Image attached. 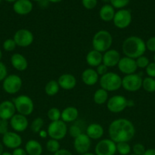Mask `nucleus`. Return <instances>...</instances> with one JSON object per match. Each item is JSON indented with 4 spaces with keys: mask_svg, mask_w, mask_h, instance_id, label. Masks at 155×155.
Returning a JSON list of instances; mask_svg holds the SVG:
<instances>
[{
    "mask_svg": "<svg viewBox=\"0 0 155 155\" xmlns=\"http://www.w3.org/2000/svg\"><path fill=\"white\" fill-rule=\"evenodd\" d=\"M17 45L13 39H7L3 42L2 48L6 51H13L16 48Z\"/></svg>",
    "mask_w": 155,
    "mask_h": 155,
    "instance_id": "obj_37",
    "label": "nucleus"
},
{
    "mask_svg": "<svg viewBox=\"0 0 155 155\" xmlns=\"http://www.w3.org/2000/svg\"><path fill=\"white\" fill-rule=\"evenodd\" d=\"M39 134V136L40 138H42V139H46V138L48 136V133H47V131H46V130H40V133H38Z\"/></svg>",
    "mask_w": 155,
    "mask_h": 155,
    "instance_id": "obj_49",
    "label": "nucleus"
},
{
    "mask_svg": "<svg viewBox=\"0 0 155 155\" xmlns=\"http://www.w3.org/2000/svg\"><path fill=\"white\" fill-rule=\"evenodd\" d=\"M129 155H135V154H129Z\"/></svg>",
    "mask_w": 155,
    "mask_h": 155,
    "instance_id": "obj_60",
    "label": "nucleus"
},
{
    "mask_svg": "<svg viewBox=\"0 0 155 155\" xmlns=\"http://www.w3.org/2000/svg\"><path fill=\"white\" fill-rule=\"evenodd\" d=\"M133 154L135 155H143L146 151L144 145L141 143H136L132 146V148Z\"/></svg>",
    "mask_w": 155,
    "mask_h": 155,
    "instance_id": "obj_39",
    "label": "nucleus"
},
{
    "mask_svg": "<svg viewBox=\"0 0 155 155\" xmlns=\"http://www.w3.org/2000/svg\"><path fill=\"white\" fill-rule=\"evenodd\" d=\"M134 105L133 100H128V107H132Z\"/></svg>",
    "mask_w": 155,
    "mask_h": 155,
    "instance_id": "obj_51",
    "label": "nucleus"
},
{
    "mask_svg": "<svg viewBox=\"0 0 155 155\" xmlns=\"http://www.w3.org/2000/svg\"><path fill=\"white\" fill-rule=\"evenodd\" d=\"M96 71H97L99 77H100H100H102V76L105 75V74H107V73L109 72V71H108V68L106 66V65L103 64V63L96 68Z\"/></svg>",
    "mask_w": 155,
    "mask_h": 155,
    "instance_id": "obj_45",
    "label": "nucleus"
},
{
    "mask_svg": "<svg viewBox=\"0 0 155 155\" xmlns=\"http://www.w3.org/2000/svg\"><path fill=\"white\" fill-rule=\"evenodd\" d=\"M61 114H62V111L56 107H51L47 111V117L51 122L61 120Z\"/></svg>",
    "mask_w": 155,
    "mask_h": 155,
    "instance_id": "obj_33",
    "label": "nucleus"
},
{
    "mask_svg": "<svg viewBox=\"0 0 155 155\" xmlns=\"http://www.w3.org/2000/svg\"><path fill=\"white\" fill-rule=\"evenodd\" d=\"M32 1H34V2H40L41 0H32Z\"/></svg>",
    "mask_w": 155,
    "mask_h": 155,
    "instance_id": "obj_57",
    "label": "nucleus"
},
{
    "mask_svg": "<svg viewBox=\"0 0 155 155\" xmlns=\"http://www.w3.org/2000/svg\"><path fill=\"white\" fill-rule=\"evenodd\" d=\"M3 152H4V145L2 142H0V155L2 154Z\"/></svg>",
    "mask_w": 155,
    "mask_h": 155,
    "instance_id": "obj_50",
    "label": "nucleus"
},
{
    "mask_svg": "<svg viewBox=\"0 0 155 155\" xmlns=\"http://www.w3.org/2000/svg\"><path fill=\"white\" fill-rule=\"evenodd\" d=\"M146 74L147 77L155 78V63L154 62H150L148 66L145 68Z\"/></svg>",
    "mask_w": 155,
    "mask_h": 155,
    "instance_id": "obj_42",
    "label": "nucleus"
},
{
    "mask_svg": "<svg viewBox=\"0 0 155 155\" xmlns=\"http://www.w3.org/2000/svg\"><path fill=\"white\" fill-rule=\"evenodd\" d=\"M82 5L88 10H92L97 6V0H81Z\"/></svg>",
    "mask_w": 155,
    "mask_h": 155,
    "instance_id": "obj_40",
    "label": "nucleus"
},
{
    "mask_svg": "<svg viewBox=\"0 0 155 155\" xmlns=\"http://www.w3.org/2000/svg\"><path fill=\"white\" fill-rule=\"evenodd\" d=\"M8 76V69L3 62L0 61V82H2Z\"/></svg>",
    "mask_w": 155,
    "mask_h": 155,
    "instance_id": "obj_43",
    "label": "nucleus"
},
{
    "mask_svg": "<svg viewBox=\"0 0 155 155\" xmlns=\"http://www.w3.org/2000/svg\"><path fill=\"white\" fill-rule=\"evenodd\" d=\"M46 1L50 3H59L60 2H62V0H46Z\"/></svg>",
    "mask_w": 155,
    "mask_h": 155,
    "instance_id": "obj_52",
    "label": "nucleus"
},
{
    "mask_svg": "<svg viewBox=\"0 0 155 155\" xmlns=\"http://www.w3.org/2000/svg\"><path fill=\"white\" fill-rule=\"evenodd\" d=\"M11 64L18 71H24L28 68V61L23 54L15 53L11 56Z\"/></svg>",
    "mask_w": 155,
    "mask_h": 155,
    "instance_id": "obj_21",
    "label": "nucleus"
},
{
    "mask_svg": "<svg viewBox=\"0 0 155 155\" xmlns=\"http://www.w3.org/2000/svg\"><path fill=\"white\" fill-rule=\"evenodd\" d=\"M22 79L17 74L8 75L2 81V89L9 95L17 94L22 88Z\"/></svg>",
    "mask_w": 155,
    "mask_h": 155,
    "instance_id": "obj_7",
    "label": "nucleus"
},
{
    "mask_svg": "<svg viewBox=\"0 0 155 155\" xmlns=\"http://www.w3.org/2000/svg\"><path fill=\"white\" fill-rule=\"evenodd\" d=\"M112 36L109 31L100 30L94 35L92 39L93 49L101 53L110 49L112 45Z\"/></svg>",
    "mask_w": 155,
    "mask_h": 155,
    "instance_id": "obj_3",
    "label": "nucleus"
},
{
    "mask_svg": "<svg viewBox=\"0 0 155 155\" xmlns=\"http://www.w3.org/2000/svg\"><path fill=\"white\" fill-rule=\"evenodd\" d=\"M106 107L111 113H121L128 107V99L123 95H114L109 98L106 102Z\"/></svg>",
    "mask_w": 155,
    "mask_h": 155,
    "instance_id": "obj_11",
    "label": "nucleus"
},
{
    "mask_svg": "<svg viewBox=\"0 0 155 155\" xmlns=\"http://www.w3.org/2000/svg\"><path fill=\"white\" fill-rule=\"evenodd\" d=\"M9 125L16 133H23L28 128L29 123L27 117L15 114L9 120Z\"/></svg>",
    "mask_w": 155,
    "mask_h": 155,
    "instance_id": "obj_16",
    "label": "nucleus"
},
{
    "mask_svg": "<svg viewBox=\"0 0 155 155\" xmlns=\"http://www.w3.org/2000/svg\"><path fill=\"white\" fill-rule=\"evenodd\" d=\"M135 61H136V64L138 68H141V69H145L148 64H150V61L147 57H146L145 55H141L140 57H138V58L135 59Z\"/></svg>",
    "mask_w": 155,
    "mask_h": 155,
    "instance_id": "obj_35",
    "label": "nucleus"
},
{
    "mask_svg": "<svg viewBox=\"0 0 155 155\" xmlns=\"http://www.w3.org/2000/svg\"><path fill=\"white\" fill-rule=\"evenodd\" d=\"M59 85L58 83L57 80H50L45 85L44 87V92L49 96H54L57 95L58 92H59Z\"/></svg>",
    "mask_w": 155,
    "mask_h": 155,
    "instance_id": "obj_29",
    "label": "nucleus"
},
{
    "mask_svg": "<svg viewBox=\"0 0 155 155\" xmlns=\"http://www.w3.org/2000/svg\"><path fill=\"white\" fill-rule=\"evenodd\" d=\"M132 151V147L129 142H119L116 143V152L120 155H129Z\"/></svg>",
    "mask_w": 155,
    "mask_h": 155,
    "instance_id": "obj_31",
    "label": "nucleus"
},
{
    "mask_svg": "<svg viewBox=\"0 0 155 155\" xmlns=\"http://www.w3.org/2000/svg\"><path fill=\"white\" fill-rule=\"evenodd\" d=\"M153 62H154V63H155V53H154V54H153Z\"/></svg>",
    "mask_w": 155,
    "mask_h": 155,
    "instance_id": "obj_58",
    "label": "nucleus"
},
{
    "mask_svg": "<svg viewBox=\"0 0 155 155\" xmlns=\"http://www.w3.org/2000/svg\"><path fill=\"white\" fill-rule=\"evenodd\" d=\"M86 62L91 68H97L103 63V53L93 49L86 55Z\"/></svg>",
    "mask_w": 155,
    "mask_h": 155,
    "instance_id": "obj_25",
    "label": "nucleus"
},
{
    "mask_svg": "<svg viewBox=\"0 0 155 155\" xmlns=\"http://www.w3.org/2000/svg\"><path fill=\"white\" fill-rule=\"evenodd\" d=\"M142 88L149 93L155 92V78L147 77L143 79Z\"/></svg>",
    "mask_w": 155,
    "mask_h": 155,
    "instance_id": "obj_30",
    "label": "nucleus"
},
{
    "mask_svg": "<svg viewBox=\"0 0 155 155\" xmlns=\"http://www.w3.org/2000/svg\"><path fill=\"white\" fill-rule=\"evenodd\" d=\"M2 50L0 49V61H1V60H2Z\"/></svg>",
    "mask_w": 155,
    "mask_h": 155,
    "instance_id": "obj_56",
    "label": "nucleus"
},
{
    "mask_svg": "<svg viewBox=\"0 0 155 155\" xmlns=\"http://www.w3.org/2000/svg\"><path fill=\"white\" fill-rule=\"evenodd\" d=\"M46 148L49 152L55 154L56 151L60 149V143L58 140L50 139L46 143Z\"/></svg>",
    "mask_w": 155,
    "mask_h": 155,
    "instance_id": "obj_34",
    "label": "nucleus"
},
{
    "mask_svg": "<svg viewBox=\"0 0 155 155\" xmlns=\"http://www.w3.org/2000/svg\"><path fill=\"white\" fill-rule=\"evenodd\" d=\"M108 99H109V93L102 88L97 89L93 95L94 102L98 105L106 104Z\"/></svg>",
    "mask_w": 155,
    "mask_h": 155,
    "instance_id": "obj_28",
    "label": "nucleus"
},
{
    "mask_svg": "<svg viewBox=\"0 0 155 155\" xmlns=\"http://www.w3.org/2000/svg\"><path fill=\"white\" fill-rule=\"evenodd\" d=\"M115 14V8L110 4L103 5L99 11V17L102 21L105 22L112 21L113 20Z\"/></svg>",
    "mask_w": 155,
    "mask_h": 155,
    "instance_id": "obj_26",
    "label": "nucleus"
},
{
    "mask_svg": "<svg viewBox=\"0 0 155 155\" xmlns=\"http://www.w3.org/2000/svg\"><path fill=\"white\" fill-rule=\"evenodd\" d=\"M27 155H41L43 154V146L38 141L30 139L27 141L24 147Z\"/></svg>",
    "mask_w": 155,
    "mask_h": 155,
    "instance_id": "obj_27",
    "label": "nucleus"
},
{
    "mask_svg": "<svg viewBox=\"0 0 155 155\" xmlns=\"http://www.w3.org/2000/svg\"><path fill=\"white\" fill-rule=\"evenodd\" d=\"M2 155H12V153L10 152H7V151H5V152L2 153Z\"/></svg>",
    "mask_w": 155,
    "mask_h": 155,
    "instance_id": "obj_54",
    "label": "nucleus"
},
{
    "mask_svg": "<svg viewBox=\"0 0 155 155\" xmlns=\"http://www.w3.org/2000/svg\"><path fill=\"white\" fill-rule=\"evenodd\" d=\"M121 59V54L115 49H109L103 54V64L108 68L117 66Z\"/></svg>",
    "mask_w": 155,
    "mask_h": 155,
    "instance_id": "obj_17",
    "label": "nucleus"
},
{
    "mask_svg": "<svg viewBox=\"0 0 155 155\" xmlns=\"http://www.w3.org/2000/svg\"><path fill=\"white\" fill-rule=\"evenodd\" d=\"M86 134L92 140H98L103 137L104 130L100 124L94 123L88 126L86 129Z\"/></svg>",
    "mask_w": 155,
    "mask_h": 155,
    "instance_id": "obj_23",
    "label": "nucleus"
},
{
    "mask_svg": "<svg viewBox=\"0 0 155 155\" xmlns=\"http://www.w3.org/2000/svg\"><path fill=\"white\" fill-rule=\"evenodd\" d=\"M16 114L13 101L5 100L0 103V118L4 120H10L11 118Z\"/></svg>",
    "mask_w": 155,
    "mask_h": 155,
    "instance_id": "obj_18",
    "label": "nucleus"
},
{
    "mask_svg": "<svg viewBox=\"0 0 155 155\" xmlns=\"http://www.w3.org/2000/svg\"><path fill=\"white\" fill-rule=\"evenodd\" d=\"M94 151L96 155H115L116 153V143L110 139H101L96 145Z\"/></svg>",
    "mask_w": 155,
    "mask_h": 155,
    "instance_id": "obj_12",
    "label": "nucleus"
},
{
    "mask_svg": "<svg viewBox=\"0 0 155 155\" xmlns=\"http://www.w3.org/2000/svg\"><path fill=\"white\" fill-rule=\"evenodd\" d=\"M17 46L26 48L31 45L34 40L33 33L27 29H19L15 33L13 36Z\"/></svg>",
    "mask_w": 155,
    "mask_h": 155,
    "instance_id": "obj_10",
    "label": "nucleus"
},
{
    "mask_svg": "<svg viewBox=\"0 0 155 155\" xmlns=\"http://www.w3.org/2000/svg\"><path fill=\"white\" fill-rule=\"evenodd\" d=\"M81 80L86 86H93L99 81L100 77L96 70L89 68L85 69L81 74Z\"/></svg>",
    "mask_w": 155,
    "mask_h": 155,
    "instance_id": "obj_22",
    "label": "nucleus"
},
{
    "mask_svg": "<svg viewBox=\"0 0 155 155\" xmlns=\"http://www.w3.org/2000/svg\"><path fill=\"white\" fill-rule=\"evenodd\" d=\"M100 88L106 92H115L122 87V77L114 72H108L100 77Z\"/></svg>",
    "mask_w": 155,
    "mask_h": 155,
    "instance_id": "obj_4",
    "label": "nucleus"
},
{
    "mask_svg": "<svg viewBox=\"0 0 155 155\" xmlns=\"http://www.w3.org/2000/svg\"><path fill=\"white\" fill-rule=\"evenodd\" d=\"M53 155H72L71 151L68 149H65V148H60L58 151H56Z\"/></svg>",
    "mask_w": 155,
    "mask_h": 155,
    "instance_id": "obj_47",
    "label": "nucleus"
},
{
    "mask_svg": "<svg viewBox=\"0 0 155 155\" xmlns=\"http://www.w3.org/2000/svg\"><path fill=\"white\" fill-rule=\"evenodd\" d=\"M9 120H2L1 123H0V135L3 136V135H5L9 132Z\"/></svg>",
    "mask_w": 155,
    "mask_h": 155,
    "instance_id": "obj_44",
    "label": "nucleus"
},
{
    "mask_svg": "<svg viewBox=\"0 0 155 155\" xmlns=\"http://www.w3.org/2000/svg\"><path fill=\"white\" fill-rule=\"evenodd\" d=\"M2 143L6 148L10 149H15L21 147L22 145V138L16 132L9 131L2 136Z\"/></svg>",
    "mask_w": 155,
    "mask_h": 155,
    "instance_id": "obj_13",
    "label": "nucleus"
},
{
    "mask_svg": "<svg viewBox=\"0 0 155 155\" xmlns=\"http://www.w3.org/2000/svg\"><path fill=\"white\" fill-rule=\"evenodd\" d=\"M44 125V120L41 117H36L33 119L30 124V130L33 133H39L40 130H42L43 127Z\"/></svg>",
    "mask_w": 155,
    "mask_h": 155,
    "instance_id": "obj_32",
    "label": "nucleus"
},
{
    "mask_svg": "<svg viewBox=\"0 0 155 155\" xmlns=\"http://www.w3.org/2000/svg\"><path fill=\"white\" fill-rule=\"evenodd\" d=\"M142 77L136 73L125 75L122 78V87L127 92H135L142 88Z\"/></svg>",
    "mask_w": 155,
    "mask_h": 155,
    "instance_id": "obj_8",
    "label": "nucleus"
},
{
    "mask_svg": "<svg viewBox=\"0 0 155 155\" xmlns=\"http://www.w3.org/2000/svg\"><path fill=\"white\" fill-rule=\"evenodd\" d=\"M47 133L50 139L60 141L66 136L68 133L67 124L62 120L51 122L47 128Z\"/></svg>",
    "mask_w": 155,
    "mask_h": 155,
    "instance_id": "obj_6",
    "label": "nucleus"
},
{
    "mask_svg": "<svg viewBox=\"0 0 155 155\" xmlns=\"http://www.w3.org/2000/svg\"><path fill=\"white\" fill-rule=\"evenodd\" d=\"M108 133L109 139L115 143L129 142L135 136V127L129 120L119 118L109 124Z\"/></svg>",
    "mask_w": 155,
    "mask_h": 155,
    "instance_id": "obj_1",
    "label": "nucleus"
},
{
    "mask_svg": "<svg viewBox=\"0 0 155 155\" xmlns=\"http://www.w3.org/2000/svg\"><path fill=\"white\" fill-rule=\"evenodd\" d=\"M146 48L151 52L155 53V36H151L145 42Z\"/></svg>",
    "mask_w": 155,
    "mask_h": 155,
    "instance_id": "obj_41",
    "label": "nucleus"
},
{
    "mask_svg": "<svg viewBox=\"0 0 155 155\" xmlns=\"http://www.w3.org/2000/svg\"><path fill=\"white\" fill-rule=\"evenodd\" d=\"M122 50L125 56L136 59L140 56L144 55L147 48L145 42L141 37L130 36L123 41Z\"/></svg>",
    "mask_w": 155,
    "mask_h": 155,
    "instance_id": "obj_2",
    "label": "nucleus"
},
{
    "mask_svg": "<svg viewBox=\"0 0 155 155\" xmlns=\"http://www.w3.org/2000/svg\"><path fill=\"white\" fill-rule=\"evenodd\" d=\"M59 87L64 90H71L77 84L75 77L71 74H63L59 77L57 80Z\"/></svg>",
    "mask_w": 155,
    "mask_h": 155,
    "instance_id": "obj_20",
    "label": "nucleus"
},
{
    "mask_svg": "<svg viewBox=\"0 0 155 155\" xmlns=\"http://www.w3.org/2000/svg\"><path fill=\"white\" fill-rule=\"evenodd\" d=\"M132 21V12L126 8L119 9L115 12L112 22L116 28L123 30L129 27Z\"/></svg>",
    "mask_w": 155,
    "mask_h": 155,
    "instance_id": "obj_9",
    "label": "nucleus"
},
{
    "mask_svg": "<svg viewBox=\"0 0 155 155\" xmlns=\"http://www.w3.org/2000/svg\"><path fill=\"white\" fill-rule=\"evenodd\" d=\"M143 155H155V148H149V149H146L145 152L143 154Z\"/></svg>",
    "mask_w": 155,
    "mask_h": 155,
    "instance_id": "obj_48",
    "label": "nucleus"
},
{
    "mask_svg": "<svg viewBox=\"0 0 155 155\" xmlns=\"http://www.w3.org/2000/svg\"><path fill=\"white\" fill-rule=\"evenodd\" d=\"M5 1L8 2H12V3H14V2H16L17 0H5Z\"/></svg>",
    "mask_w": 155,
    "mask_h": 155,
    "instance_id": "obj_55",
    "label": "nucleus"
},
{
    "mask_svg": "<svg viewBox=\"0 0 155 155\" xmlns=\"http://www.w3.org/2000/svg\"><path fill=\"white\" fill-rule=\"evenodd\" d=\"M68 133L74 139L77 137V136H78L79 135L81 134V133H84L81 127L78 125H76V124H73L72 126L70 127L69 129H68Z\"/></svg>",
    "mask_w": 155,
    "mask_h": 155,
    "instance_id": "obj_38",
    "label": "nucleus"
},
{
    "mask_svg": "<svg viewBox=\"0 0 155 155\" xmlns=\"http://www.w3.org/2000/svg\"><path fill=\"white\" fill-rule=\"evenodd\" d=\"M79 115L78 110L74 106H68L63 109L61 114V120L66 123L74 122Z\"/></svg>",
    "mask_w": 155,
    "mask_h": 155,
    "instance_id": "obj_24",
    "label": "nucleus"
},
{
    "mask_svg": "<svg viewBox=\"0 0 155 155\" xmlns=\"http://www.w3.org/2000/svg\"><path fill=\"white\" fill-rule=\"evenodd\" d=\"M81 155H96V154H94V153H91V152H89V151H88V152H86V153H84V154H82Z\"/></svg>",
    "mask_w": 155,
    "mask_h": 155,
    "instance_id": "obj_53",
    "label": "nucleus"
},
{
    "mask_svg": "<svg viewBox=\"0 0 155 155\" xmlns=\"http://www.w3.org/2000/svg\"><path fill=\"white\" fill-rule=\"evenodd\" d=\"M16 112L27 117L31 114L34 110V104L31 98L26 95H21L13 99Z\"/></svg>",
    "mask_w": 155,
    "mask_h": 155,
    "instance_id": "obj_5",
    "label": "nucleus"
},
{
    "mask_svg": "<svg viewBox=\"0 0 155 155\" xmlns=\"http://www.w3.org/2000/svg\"><path fill=\"white\" fill-rule=\"evenodd\" d=\"M12 154V155H27L25 149L21 148V147H20V148L14 149Z\"/></svg>",
    "mask_w": 155,
    "mask_h": 155,
    "instance_id": "obj_46",
    "label": "nucleus"
},
{
    "mask_svg": "<svg viewBox=\"0 0 155 155\" xmlns=\"http://www.w3.org/2000/svg\"><path fill=\"white\" fill-rule=\"evenodd\" d=\"M13 11L18 15H27L33 10V3L30 0H17L13 3Z\"/></svg>",
    "mask_w": 155,
    "mask_h": 155,
    "instance_id": "obj_19",
    "label": "nucleus"
},
{
    "mask_svg": "<svg viewBox=\"0 0 155 155\" xmlns=\"http://www.w3.org/2000/svg\"><path fill=\"white\" fill-rule=\"evenodd\" d=\"M91 146V139L86 133H81L74 139V148L78 154H82L88 152Z\"/></svg>",
    "mask_w": 155,
    "mask_h": 155,
    "instance_id": "obj_14",
    "label": "nucleus"
},
{
    "mask_svg": "<svg viewBox=\"0 0 155 155\" xmlns=\"http://www.w3.org/2000/svg\"><path fill=\"white\" fill-rule=\"evenodd\" d=\"M117 67H118L119 71L125 75L135 74L138 69L135 59L131 58L126 56L121 58Z\"/></svg>",
    "mask_w": 155,
    "mask_h": 155,
    "instance_id": "obj_15",
    "label": "nucleus"
},
{
    "mask_svg": "<svg viewBox=\"0 0 155 155\" xmlns=\"http://www.w3.org/2000/svg\"><path fill=\"white\" fill-rule=\"evenodd\" d=\"M1 2H2V0H0V3H1Z\"/></svg>",
    "mask_w": 155,
    "mask_h": 155,
    "instance_id": "obj_61",
    "label": "nucleus"
},
{
    "mask_svg": "<svg viewBox=\"0 0 155 155\" xmlns=\"http://www.w3.org/2000/svg\"><path fill=\"white\" fill-rule=\"evenodd\" d=\"M1 121H2V120H1V118H0V123H1Z\"/></svg>",
    "mask_w": 155,
    "mask_h": 155,
    "instance_id": "obj_59",
    "label": "nucleus"
},
{
    "mask_svg": "<svg viewBox=\"0 0 155 155\" xmlns=\"http://www.w3.org/2000/svg\"><path fill=\"white\" fill-rule=\"evenodd\" d=\"M110 5L117 9H122L126 8L130 2V0H109Z\"/></svg>",
    "mask_w": 155,
    "mask_h": 155,
    "instance_id": "obj_36",
    "label": "nucleus"
}]
</instances>
